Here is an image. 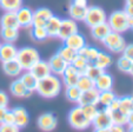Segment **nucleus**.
<instances>
[{
	"instance_id": "obj_57",
	"label": "nucleus",
	"mask_w": 133,
	"mask_h": 132,
	"mask_svg": "<svg viewBox=\"0 0 133 132\" xmlns=\"http://www.w3.org/2000/svg\"><path fill=\"white\" fill-rule=\"evenodd\" d=\"M0 47H1V40H0Z\"/></svg>"
},
{
	"instance_id": "obj_5",
	"label": "nucleus",
	"mask_w": 133,
	"mask_h": 132,
	"mask_svg": "<svg viewBox=\"0 0 133 132\" xmlns=\"http://www.w3.org/2000/svg\"><path fill=\"white\" fill-rule=\"evenodd\" d=\"M105 45V47L107 50H110L113 53H123L125 46L127 45L124 39V37L121 35V33H117L111 31L101 41Z\"/></svg>"
},
{
	"instance_id": "obj_33",
	"label": "nucleus",
	"mask_w": 133,
	"mask_h": 132,
	"mask_svg": "<svg viewBox=\"0 0 133 132\" xmlns=\"http://www.w3.org/2000/svg\"><path fill=\"white\" fill-rule=\"evenodd\" d=\"M58 53L68 62V64H72L73 60L77 58V55H78V52H77V51L72 50V48L67 47V46H65V45H64L63 47L59 48Z\"/></svg>"
},
{
	"instance_id": "obj_36",
	"label": "nucleus",
	"mask_w": 133,
	"mask_h": 132,
	"mask_svg": "<svg viewBox=\"0 0 133 132\" xmlns=\"http://www.w3.org/2000/svg\"><path fill=\"white\" fill-rule=\"evenodd\" d=\"M104 72H105V71L101 70V68H99V67H97L96 65L88 64V66L86 67V70L84 71L83 74L87 76V77H88V78H91L92 80H96L97 78H98L100 74H103Z\"/></svg>"
},
{
	"instance_id": "obj_48",
	"label": "nucleus",
	"mask_w": 133,
	"mask_h": 132,
	"mask_svg": "<svg viewBox=\"0 0 133 132\" xmlns=\"http://www.w3.org/2000/svg\"><path fill=\"white\" fill-rule=\"evenodd\" d=\"M110 131L111 132H127L123 125H114V124L110 127Z\"/></svg>"
},
{
	"instance_id": "obj_35",
	"label": "nucleus",
	"mask_w": 133,
	"mask_h": 132,
	"mask_svg": "<svg viewBox=\"0 0 133 132\" xmlns=\"http://www.w3.org/2000/svg\"><path fill=\"white\" fill-rule=\"evenodd\" d=\"M31 35H32L33 40H35V41H38V42L44 41V40H46L48 38L47 31H46L45 27H33L32 26Z\"/></svg>"
},
{
	"instance_id": "obj_4",
	"label": "nucleus",
	"mask_w": 133,
	"mask_h": 132,
	"mask_svg": "<svg viewBox=\"0 0 133 132\" xmlns=\"http://www.w3.org/2000/svg\"><path fill=\"white\" fill-rule=\"evenodd\" d=\"M67 120L73 129L79 130V131L88 129V127L92 125V123L85 117L83 110H81V106H79V105L73 107L70 112H68Z\"/></svg>"
},
{
	"instance_id": "obj_10",
	"label": "nucleus",
	"mask_w": 133,
	"mask_h": 132,
	"mask_svg": "<svg viewBox=\"0 0 133 132\" xmlns=\"http://www.w3.org/2000/svg\"><path fill=\"white\" fill-rule=\"evenodd\" d=\"M53 12L50 10V8L46 7H41L38 8L37 11L33 12V23L32 26L33 27H45L46 23L50 18L53 17Z\"/></svg>"
},
{
	"instance_id": "obj_49",
	"label": "nucleus",
	"mask_w": 133,
	"mask_h": 132,
	"mask_svg": "<svg viewBox=\"0 0 133 132\" xmlns=\"http://www.w3.org/2000/svg\"><path fill=\"white\" fill-rule=\"evenodd\" d=\"M125 13L128 15V17H133V6L132 5H125V8H124Z\"/></svg>"
},
{
	"instance_id": "obj_34",
	"label": "nucleus",
	"mask_w": 133,
	"mask_h": 132,
	"mask_svg": "<svg viewBox=\"0 0 133 132\" xmlns=\"http://www.w3.org/2000/svg\"><path fill=\"white\" fill-rule=\"evenodd\" d=\"M116 98H117L116 93L113 92L112 90L104 91V92H100V96H99V104H101L104 107H107V106H110V104Z\"/></svg>"
},
{
	"instance_id": "obj_13",
	"label": "nucleus",
	"mask_w": 133,
	"mask_h": 132,
	"mask_svg": "<svg viewBox=\"0 0 133 132\" xmlns=\"http://www.w3.org/2000/svg\"><path fill=\"white\" fill-rule=\"evenodd\" d=\"M80 76H81V73L79 72L72 64H70L63 73V81H64V84L66 85V87L75 86L79 80V78H80Z\"/></svg>"
},
{
	"instance_id": "obj_42",
	"label": "nucleus",
	"mask_w": 133,
	"mask_h": 132,
	"mask_svg": "<svg viewBox=\"0 0 133 132\" xmlns=\"http://www.w3.org/2000/svg\"><path fill=\"white\" fill-rule=\"evenodd\" d=\"M0 132H20V129L14 124H0Z\"/></svg>"
},
{
	"instance_id": "obj_40",
	"label": "nucleus",
	"mask_w": 133,
	"mask_h": 132,
	"mask_svg": "<svg viewBox=\"0 0 133 132\" xmlns=\"http://www.w3.org/2000/svg\"><path fill=\"white\" fill-rule=\"evenodd\" d=\"M88 64H90V62H88L87 60L83 57V55L79 54V53H78V55H77V58H75V59L73 60V62H72V65L81 73V74H83L84 71L86 70V67L88 66Z\"/></svg>"
},
{
	"instance_id": "obj_28",
	"label": "nucleus",
	"mask_w": 133,
	"mask_h": 132,
	"mask_svg": "<svg viewBox=\"0 0 133 132\" xmlns=\"http://www.w3.org/2000/svg\"><path fill=\"white\" fill-rule=\"evenodd\" d=\"M23 7V0H0V8L5 12H17Z\"/></svg>"
},
{
	"instance_id": "obj_31",
	"label": "nucleus",
	"mask_w": 133,
	"mask_h": 132,
	"mask_svg": "<svg viewBox=\"0 0 133 132\" xmlns=\"http://www.w3.org/2000/svg\"><path fill=\"white\" fill-rule=\"evenodd\" d=\"M133 106V97L132 96H124L119 98V111L121 113L127 116L130 112H132Z\"/></svg>"
},
{
	"instance_id": "obj_55",
	"label": "nucleus",
	"mask_w": 133,
	"mask_h": 132,
	"mask_svg": "<svg viewBox=\"0 0 133 132\" xmlns=\"http://www.w3.org/2000/svg\"><path fill=\"white\" fill-rule=\"evenodd\" d=\"M130 74H132L133 76V61H132V64H131V68H130Z\"/></svg>"
},
{
	"instance_id": "obj_39",
	"label": "nucleus",
	"mask_w": 133,
	"mask_h": 132,
	"mask_svg": "<svg viewBox=\"0 0 133 132\" xmlns=\"http://www.w3.org/2000/svg\"><path fill=\"white\" fill-rule=\"evenodd\" d=\"M111 118H112V122L114 125H123V126H125L127 124V116L121 113L119 110L111 112Z\"/></svg>"
},
{
	"instance_id": "obj_56",
	"label": "nucleus",
	"mask_w": 133,
	"mask_h": 132,
	"mask_svg": "<svg viewBox=\"0 0 133 132\" xmlns=\"http://www.w3.org/2000/svg\"><path fill=\"white\" fill-rule=\"evenodd\" d=\"M127 132H133V126H130L128 127V131Z\"/></svg>"
},
{
	"instance_id": "obj_41",
	"label": "nucleus",
	"mask_w": 133,
	"mask_h": 132,
	"mask_svg": "<svg viewBox=\"0 0 133 132\" xmlns=\"http://www.w3.org/2000/svg\"><path fill=\"white\" fill-rule=\"evenodd\" d=\"M131 64H132V61H131L130 59H127L126 57H124V55H121V57L117 60V67H118L119 71H121V72H124V73L130 72Z\"/></svg>"
},
{
	"instance_id": "obj_46",
	"label": "nucleus",
	"mask_w": 133,
	"mask_h": 132,
	"mask_svg": "<svg viewBox=\"0 0 133 132\" xmlns=\"http://www.w3.org/2000/svg\"><path fill=\"white\" fill-rule=\"evenodd\" d=\"M106 109H108L111 112H113V111H118V110H119V98L117 97L116 99H114V100H113V102L110 104V106H107Z\"/></svg>"
},
{
	"instance_id": "obj_14",
	"label": "nucleus",
	"mask_w": 133,
	"mask_h": 132,
	"mask_svg": "<svg viewBox=\"0 0 133 132\" xmlns=\"http://www.w3.org/2000/svg\"><path fill=\"white\" fill-rule=\"evenodd\" d=\"M17 19L20 27H32L33 23V11L28 7H20L17 11Z\"/></svg>"
},
{
	"instance_id": "obj_51",
	"label": "nucleus",
	"mask_w": 133,
	"mask_h": 132,
	"mask_svg": "<svg viewBox=\"0 0 133 132\" xmlns=\"http://www.w3.org/2000/svg\"><path fill=\"white\" fill-rule=\"evenodd\" d=\"M127 124L130 126H133V111L127 115Z\"/></svg>"
},
{
	"instance_id": "obj_43",
	"label": "nucleus",
	"mask_w": 133,
	"mask_h": 132,
	"mask_svg": "<svg viewBox=\"0 0 133 132\" xmlns=\"http://www.w3.org/2000/svg\"><path fill=\"white\" fill-rule=\"evenodd\" d=\"M123 55L126 57L127 59H130L131 61H133V44H128L125 46L123 51Z\"/></svg>"
},
{
	"instance_id": "obj_54",
	"label": "nucleus",
	"mask_w": 133,
	"mask_h": 132,
	"mask_svg": "<svg viewBox=\"0 0 133 132\" xmlns=\"http://www.w3.org/2000/svg\"><path fill=\"white\" fill-rule=\"evenodd\" d=\"M125 4L126 5H132L133 6V0H125Z\"/></svg>"
},
{
	"instance_id": "obj_3",
	"label": "nucleus",
	"mask_w": 133,
	"mask_h": 132,
	"mask_svg": "<svg viewBox=\"0 0 133 132\" xmlns=\"http://www.w3.org/2000/svg\"><path fill=\"white\" fill-rule=\"evenodd\" d=\"M106 23L108 24L111 31L117 33H124L130 30V17L125 13L124 10L114 11L107 17Z\"/></svg>"
},
{
	"instance_id": "obj_18",
	"label": "nucleus",
	"mask_w": 133,
	"mask_h": 132,
	"mask_svg": "<svg viewBox=\"0 0 133 132\" xmlns=\"http://www.w3.org/2000/svg\"><path fill=\"white\" fill-rule=\"evenodd\" d=\"M30 72L32 73L38 80H40V79H43V78L51 74V68H50V65H48L47 61L40 59L38 62H35L34 66L30 70Z\"/></svg>"
},
{
	"instance_id": "obj_26",
	"label": "nucleus",
	"mask_w": 133,
	"mask_h": 132,
	"mask_svg": "<svg viewBox=\"0 0 133 132\" xmlns=\"http://www.w3.org/2000/svg\"><path fill=\"white\" fill-rule=\"evenodd\" d=\"M93 65H96L97 67L101 68V70L105 71L107 67H110L111 65H112V57H111V54H108V53L106 52H99L98 57H97V59L94 60V62H93Z\"/></svg>"
},
{
	"instance_id": "obj_44",
	"label": "nucleus",
	"mask_w": 133,
	"mask_h": 132,
	"mask_svg": "<svg viewBox=\"0 0 133 132\" xmlns=\"http://www.w3.org/2000/svg\"><path fill=\"white\" fill-rule=\"evenodd\" d=\"M8 103H10V98H8V95L5 92V91L0 90V107H7Z\"/></svg>"
},
{
	"instance_id": "obj_22",
	"label": "nucleus",
	"mask_w": 133,
	"mask_h": 132,
	"mask_svg": "<svg viewBox=\"0 0 133 132\" xmlns=\"http://www.w3.org/2000/svg\"><path fill=\"white\" fill-rule=\"evenodd\" d=\"M3 71L5 72V74L10 76V77H17V76H20V73L24 70L21 68L18 60L13 59V60H10V61L3 62Z\"/></svg>"
},
{
	"instance_id": "obj_32",
	"label": "nucleus",
	"mask_w": 133,
	"mask_h": 132,
	"mask_svg": "<svg viewBox=\"0 0 133 132\" xmlns=\"http://www.w3.org/2000/svg\"><path fill=\"white\" fill-rule=\"evenodd\" d=\"M75 86L78 87L81 92H84V91L91 90V89L94 87V80H92L91 78H88L87 76H85V74H81Z\"/></svg>"
},
{
	"instance_id": "obj_2",
	"label": "nucleus",
	"mask_w": 133,
	"mask_h": 132,
	"mask_svg": "<svg viewBox=\"0 0 133 132\" xmlns=\"http://www.w3.org/2000/svg\"><path fill=\"white\" fill-rule=\"evenodd\" d=\"M15 59L20 64L23 70L30 71L34 66L35 62L40 60V54H39V51L37 48L26 46V47H21L20 50H18Z\"/></svg>"
},
{
	"instance_id": "obj_52",
	"label": "nucleus",
	"mask_w": 133,
	"mask_h": 132,
	"mask_svg": "<svg viewBox=\"0 0 133 132\" xmlns=\"http://www.w3.org/2000/svg\"><path fill=\"white\" fill-rule=\"evenodd\" d=\"M93 132H111L110 129H94Z\"/></svg>"
},
{
	"instance_id": "obj_7",
	"label": "nucleus",
	"mask_w": 133,
	"mask_h": 132,
	"mask_svg": "<svg viewBox=\"0 0 133 132\" xmlns=\"http://www.w3.org/2000/svg\"><path fill=\"white\" fill-rule=\"evenodd\" d=\"M38 127L44 132H51L54 131L58 126V118L55 117L53 113L51 112H46L43 113V115L39 116L37 120Z\"/></svg>"
},
{
	"instance_id": "obj_47",
	"label": "nucleus",
	"mask_w": 133,
	"mask_h": 132,
	"mask_svg": "<svg viewBox=\"0 0 133 132\" xmlns=\"http://www.w3.org/2000/svg\"><path fill=\"white\" fill-rule=\"evenodd\" d=\"M71 4H73V5H75V6H79V7H85V8L88 7L87 0H72Z\"/></svg>"
},
{
	"instance_id": "obj_1",
	"label": "nucleus",
	"mask_w": 133,
	"mask_h": 132,
	"mask_svg": "<svg viewBox=\"0 0 133 132\" xmlns=\"http://www.w3.org/2000/svg\"><path fill=\"white\" fill-rule=\"evenodd\" d=\"M35 91L44 98H47V99L54 98L61 91V81L58 76H54L51 73L50 76L38 81V86Z\"/></svg>"
},
{
	"instance_id": "obj_21",
	"label": "nucleus",
	"mask_w": 133,
	"mask_h": 132,
	"mask_svg": "<svg viewBox=\"0 0 133 132\" xmlns=\"http://www.w3.org/2000/svg\"><path fill=\"white\" fill-rule=\"evenodd\" d=\"M0 26L7 28H20L15 12H5L0 18Z\"/></svg>"
},
{
	"instance_id": "obj_16",
	"label": "nucleus",
	"mask_w": 133,
	"mask_h": 132,
	"mask_svg": "<svg viewBox=\"0 0 133 132\" xmlns=\"http://www.w3.org/2000/svg\"><path fill=\"white\" fill-rule=\"evenodd\" d=\"M64 44H65V46H67V47L79 52L84 46H86V40H85V37H84L81 33L77 32V33H74V34L70 35L68 38H66V39L64 40Z\"/></svg>"
},
{
	"instance_id": "obj_9",
	"label": "nucleus",
	"mask_w": 133,
	"mask_h": 132,
	"mask_svg": "<svg viewBox=\"0 0 133 132\" xmlns=\"http://www.w3.org/2000/svg\"><path fill=\"white\" fill-rule=\"evenodd\" d=\"M47 62H48V65H50L51 73L54 76H63L64 71H65L66 67L70 65L59 53H55L54 55H52Z\"/></svg>"
},
{
	"instance_id": "obj_53",
	"label": "nucleus",
	"mask_w": 133,
	"mask_h": 132,
	"mask_svg": "<svg viewBox=\"0 0 133 132\" xmlns=\"http://www.w3.org/2000/svg\"><path fill=\"white\" fill-rule=\"evenodd\" d=\"M130 28L131 30H133V17L130 18Z\"/></svg>"
},
{
	"instance_id": "obj_27",
	"label": "nucleus",
	"mask_w": 133,
	"mask_h": 132,
	"mask_svg": "<svg viewBox=\"0 0 133 132\" xmlns=\"http://www.w3.org/2000/svg\"><path fill=\"white\" fill-rule=\"evenodd\" d=\"M0 37L5 42H14L19 37V30L18 28H7L1 27L0 31Z\"/></svg>"
},
{
	"instance_id": "obj_11",
	"label": "nucleus",
	"mask_w": 133,
	"mask_h": 132,
	"mask_svg": "<svg viewBox=\"0 0 133 132\" xmlns=\"http://www.w3.org/2000/svg\"><path fill=\"white\" fill-rule=\"evenodd\" d=\"M78 32V25L77 21H74L73 19H61L60 28H59L58 38H60L61 40H65L66 38H68L70 35L74 34Z\"/></svg>"
},
{
	"instance_id": "obj_23",
	"label": "nucleus",
	"mask_w": 133,
	"mask_h": 132,
	"mask_svg": "<svg viewBox=\"0 0 133 132\" xmlns=\"http://www.w3.org/2000/svg\"><path fill=\"white\" fill-rule=\"evenodd\" d=\"M111 32V28L107 23H101L99 25H96L91 27V34H92L93 39L98 40V41H103L104 38Z\"/></svg>"
},
{
	"instance_id": "obj_20",
	"label": "nucleus",
	"mask_w": 133,
	"mask_h": 132,
	"mask_svg": "<svg viewBox=\"0 0 133 132\" xmlns=\"http://www.w3.org/2000/svg\"><path fill=\"white\" fill-rule=\"evenodd\" d=\"M10 90H11V93H12L14 97H18V98H27L31 96V91L27 90V87L23 84V81L20 80V78L11 84L10 86Z\"/></svg>"
},
{
	"instance_id": "obj_8",
	"label": "nucleus",
	"mask_w": 133,
	"mask_h": 132,
	"mask_svg": "<svg viewBox=\"0 0 133 132\" xmlns=\"http://www.w3.org/2000/svg\"><path fill=\"white\" fill-rule=\"evenodd\" d=\"M92 125L94 126V129H110L113 125L110 110L106 107H104L103 110H99L96 118L93 119Z\"/></svg>"
},
{
	"instance_id": "obj_15",
	"label": "nucleus",
	"mask_w": 133,
	"mask_h": 132,
	"mask_svg": "<svg viewBox=\"0 0 133 132\" xmlns=\"http://www.w3.org/2000/svg\"><path fill=\"white\" fill-rule=\"evenodd\" d=\"M12 112L14 115V125H17L19 129L27 126V124L30 123V115L25 107L17 106L12 109Z\"/></svg>"
},
{
	"instance_id": "obj_37",
	"label": "nucleus",
	"mask_w": 133,
	"mask_h": 132,
	"mask_svg": "<svg viewBox=\"0 0 133 132\" xmlns=\"http://www.w3.org/2000/svg\"><path fill=\"white\" fill-rule=\"evenodd\" d=\"M66 98H67L70 102L72 103H78L79 98H80L81 95V91L79 90L77 86H70V87H66Z\"/></svg>"
},
{
	"instance_id": "obj_29",
	"label": "nucleus",
	"mask_w": 133,
	"mask_h": 132,
	"mask_svg": "<svg viewBox=\"0 0 133 132\" xmlns=\"http://www.w3.org/2000/svg\"><path fill=\"white\" fill-rule=\"evenodd\" d=\"M99 52L100 51L98 50V48L96 47H91V46H84L83 48H81L80 51H79V54L83 55L84 58H85L86 60H87L90 64H93L94 62V60L97 59V57H98Z\"/></svg>"
},
{
	"instance_id": "obj_30",
	"label": "nucleus",
	"mask_w": 133,
	"mask_h": 132,
	"mask_svg": "<svg viewBox=\"0 0 133 132\" xmlns=\"http://www.w3.org/2000/svg\"><path fill=\"white\" fill-rule=\"evenodd\" d=\"M20 80L23 81V84L27 87V90H30L31 92H33V91L37 90L38 81H39V80H38L37 78L30 72V71H27L26 73H24V74L20 77Z\"/></svg>"
},
{
	"instance_id": "obj_25",
	"label": "nucleus",
	"mask_w": 133,
	"mask_h": 132,
	"mask_svg": "<svg viewBox=\"0 0 133 132\" xmlns=\"http://www.w3.org/2000/svg\"><path fill=\"white\" fill-rule=\"evenodd\" d=\"M86 11H87V8L79 7V6L73 5V4H70V6H68V15L74 21H84Z\"/></svg>"
},
{
	"instance_id": "obj_24",
	"label": "nucleus",
	"mask_w": 133,
	"mask_h": 132,
	"mask_svg": "<svg viewBox=\"0 0 133 132\" xmlns=\"http://www.w3.org/2000/svg\"><path fill=\"white\" fill-rule=\"evenodd\" d=\"M60 24H61V19L57 15H53L52 18L47 20V23L45 25V28L47 31L48 37L51 38H55L58 37L59 33V28H60Z\"/></svg>"
},
{
	"instance_id": "obj_50",
	"label": "nucleus",
	"mask_w": 133,
	"mask_h": 132,
	"mask_svg": "<svg viewBox=\"0 0 133 132\" xmlns=\"http://www.w3.org/2000/svg\"><path fill=\"white\" fill-rule=\"evenodd\" d=\"M7 111H8L7 107H0V124H3L4 118H5V115Z\"/></svg>"
},
{
	"instance_id": "obj_19",
	"label": "nucleus",
	"mask_w": 133,
	"mask_h": 132,
	"mask_svg": "<svg viewBox=\"0 0 133 132\" xmlns=\"http://www.w3.org/2000/svg\"><path fill=\"white\" fill-rule=\"evenodd\" d=\"M18 48L13 45L12 42H4L0 47V61H10L17 58Z\"/></svg>"
},
{
	"instance_id": "obj_12",
	"label": "nucleus",
	"mask_w": 133,
	"mask_h": 132,
	"mask_svg": "<svg viewBox=\"0 0 133 132\" xmlns=\"http://www.w3.org/2000/svg\"><path fill=\"white\" fill-rule=\"evenodd\" d=\"M99 96H100V92L97 90L96 87H93L91 90L81 92L80 98H79L77 104H78L79 106H84V105H98L99 104Z\"/></svg>"
},
{
	"instance_id": "obj_6",
	"label": "nucleus",
	"mask_w": 133,
	"mask_h": 132,
	"mask_svg": "<svg viewBox=\"0 0 133 132\" xmlns=\"http://www.w3.org/2000/svg\"><path fill=\"white\" fill-rule=\"evenodd\" d=\"M106 20H107V15H106V12L101 7H99V6L87 7L84 21L90 28L96 25H99L101 23H106Z\"/></svg>"
},
{
	"instance_id": "obj_45",
	"label": "nucleus",
	"mask_w": 133,
	"mask_h": 132,
	"mask_svg": "<svg viewBox=\"0 0 133 132\" xmlns=\"http://www.w3.org/2000/svg\"><path fill=\"white\" fill-rule=\"evenodd\" d=\"M4 124H14V115H13L12 110H8L4 118Z\"/></svg>"
},
{
	"instance_id": "obj_58",
	"label": "nucleus",
	"mask_w": 133,
	"mask_h": 132,
	"mask_svg": "<svg viewBox=\"0 0 133 132\" xmlns=\"http://www.w3.org/2000/svg\"><path fill=\"white\" fill-rule=\"evenodd\" d=\"M132 111H133V106H132Z\"/></svg>"
},
{
	"instance_id": "obj_17",
	"label": "nucleus",
	"mask_w": 133,
	"mask_h": 132,
	"mask_svg": "<svg viewBox=\"0 0 133 132\" xmlns=\"http://www.w3.org/2000/svg\"><path fill=\"white\" fill-rule=\"evenodd\" d=\"M113 77L110 73L104 72L103 74H100L96 80H94V87L99 92H104V91H110L113 87Z\"/></svg>"
},
{
	"instance_id": "obj_38",
	"label": "nucleus",
	"mask_w": 133,
	"mask_h": 132,
	"mask_svg": "<svg viewBox=\"0 0 133 132\" xmlns=\"http://www.w3.org/2000/svg\"><path fill=\"white\" fill-rule=\"evenodd\" d=\"M81 110H83L85 117L87 118L91 123H92L93 119L96 118L97 113H98V111H99L97 105H84V106H81Z\"/></svg>"
}]
</instances>
